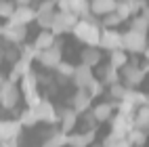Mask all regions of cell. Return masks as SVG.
Wrapping results in <instances>:
<instances>
[{
    "label": "cell",
    "instance_id": "1",
    "mask_svg": "<svg viewBox=\"0 0 149 147\" xmlns=\"http://www.w3.org/2000/svg\"><path fill=\"white\" fill-rule=\"evenodd\" d=\"M74 36L78 40H82L84 44H88L91 48L99 46V36H101V27L97 23H91L88 19H78V23L72 27Z\"/></svg>",
    "mask_w": 149,
    "mask_h": 147
},
{
    "label": "cell",
    "instance_id": "2",
    "mask_svg": "<svg viewBox=\"0 0 149 147\" xmlns=\"http://www.w3.org/2000/svg\"><path fill=\"white\" fill-rule=\"evenodd\" d=\"M19 93H23L27 107L36 109L38 103L42 101V99H40V95H38V78H36V74L29 72V74H25V76L21 78V88H19Z\"/></svg>",
    "mask_w": 149,
    "mask_h": 147
},
{
    "label": "cell",
    "instance_id": "3",
    "mask_svg": "<svg viewBox=\"0 0 149 147\" xmlns=\"http://www.w3.org/2000/svg\"><path fill=\"white\" fill-rule=\"evenodd\" d=\"M122 51L145 53L147 55V36L134 32V29H128L126 34H122Z\"/></svg>",
    "mask_w": 149,
    "mask_h": 147
},
{
    "label": "cell",
    "instance_id": "4",
    "mask_svg": "<svg viewBox=\"0 0 149 147\" xmlns=\"http://www.w3.org/2000/svg\"><path fill=\"white\" fill-rule=\"evenodd\" d=\"M78 23V17L76 15H72V13H53V23H51V32L53 36H59V34H65V32H69L74 25Z\"/></svg>",
    "mask_w": 149,
    "mask_h": 147
},
{
    "label": "cell",
    "instance_id": "5",
    "mask_svg": "<svg viewBox=\"0 0 149 147\" xmlns=\"http://www.w3.org/2000/svg\"><path fill=\"white\" fill-rule=\"evenodd\" d=\"M19 97H21L19 86L8 80H2V84H0V103H2V107H6V109L15 107L19 103Z\"/></svg>",
    "mask_w": 149,
    "mask_h": 147
},
{
    "label": "cell",
    "instance_id": "6",
    "mask_svg": "<svg viewBox=\"0 0 149 147\" xmlns=\"http://www.w3.org/2000/svg\"><path fill=\"white\" fill-rule=\"evenodd\" d=\"M99 46L105 48V51H120L122 48V34L116 32V29H101V36H99Z\"/></svg>",
    "mask_w": 149,
    "mask_h": 147
},
{
    "label": "cell",
    "instance_id": "7",
    "mask_svg": "<svg viewBox=\"0 0 149 147\" xmlns=\"http://www.w3.org/2000/svg\"><path fill=\"white\" fill-rule=\"evenodd\" d=\"M55 6H59L61 13H72V15H88V2L86 0H55Z\"/></svg>",
    "mask_w": 149,
    "mask_h": 147
},
{
    "label": "cell",
    "instance_id": "8",
    "mask_svg": "<svg viewBox=\"0 0 149 147\" xmlns=\"http://www.w3.org/2000/svg\"><path fill=\"white\" fill-rule=\"evenodd\" d=\"M38 61H40L44 67H57L59 63H61V44H53L51 48H46V51H40L36 55Z\"/></svg>",
    "mask_w": 149,
    "mask_h": 147
},
{
    "label": "cell",
    "instance_id": "9",
    "mask_svg": "<svg viewBox=\"0 0 149 147\" xmlns=\"http://www.w3.org/2000/svg\"><path fill=\"white\" fill-rule=\"evenodd\" d=\"M19 134H21V124L17 120H0V143L17 141Z\"/></svg>",
    "mask_w": 149,
    "mask_h": 147
},
{
    "label": "cell",
    "instance_id": "10",
    "mask_svg": "<svg viewBox=\"0 0 149 147\" xmlns=\"http://www.w3.org/2000/svg\"><path fill=\"white\" fill-rule=\"evenodd\" d=\"M36 116H38V122H46V124H55L59 120V114L55 109V105L51 101L42 99L36 107Z\"/></svg>",
    "mask_w": 149,
    "mask_h": 147
},
{
    "label": "cell",
    "instance_id": "11",
    "mask_svg": "<svg viewBox=\"0 0 149 147\" xmlns=\"http://www.w3.org/2000/svg\"><path fill=\"white\" fill-rule=\"evenodd\" d=\"M95 137H97V128H88L86 132H69L67 145L69 147H88V145H93Z\"/></svg>",
    "mask_w": 149,
    "mask_h": 147
},
{
    "label": "cell",
    "instance_id": "12",
    "mask_svg": "<svg viewBox=\"0 0 149 147\" xmlns=\"http://www.w3.org/2000/svg\"><path fill=\"white\" fill-rule=\"evenodd\" d=\"M72 78H74V84L80 88V91H86V86L91 84L93 80H95V76H93V70L88 65H78V67H74V74H72Z\"/></svg>",
    "mask_w": 149,
    "mask_h": 147
},
{
    "label": "cell",
    "instance_id": "13",
    "mask_svg": "<svg viewBox=\"0 0 149 147\" xmlns=\"http://www.w3.org/2000/svg\"><path fill=\"white\" fill-rule=\"evenodd\" d=\"M8 19H11L13 25H21V27H25L29 21H34V19H36V11H34V8H29V6H17Z\"/></svg>",
    "mask_w": 149,
    "mask_h": 147
},
{
    "label": "cell",
    "instance_id": "14",
    "mask_svg": "<svg viewBox=\"0 0 149 147\" xmlns=\"http://www.w3.org/2000/svg\"><path fill=\"white\" fill-rule=\"evenodd\" d=\"M132 128H134V124H132L130 118H124V116H120V114L111 118V132L118 134V137H122V139H124V137L130 132Z\"/></svg>",
    "mask_w": 149,
    "mask_h": 147
},
{
    "label": "cell",
    "instance_id": "15",
    "mask_svg": "<svg viewBox=\"0 0 149 147\" xmlns=\"http://www.w3.org/2000/svg\"><path fill=\"white\" fill-rule=\"evenodd\" d=\"M25 34H27V29L21 27V25H13V23L2 25V36L6 38L8 42H13V44L23 42V40H25Z\"/></svg>",
    "mask_w": 149,
    "mask_h": 147
},
{
    "label": "cell",
    "instance_id": "16",
    "mask_svg": "<svg viewBox=\"0 0 149 147\" xmlns=\"http://www.w3.org/2000/svg\"><path fill=\"white\" fill-rule=\"evenodd\" d=\"M120 78H124V80L128 82V88H130V86L141 84V82H143V78H145V74L141 72V67H136V65H124Z\"/></svg>",
    "mask_w": 149,
    "mask_h": 147
},
{
    "label": "cell",
    "instance_id": "17",
    "mask_svg": "<svg viewBox=\"0 0 149 147\" xmlns=\"http://www.w3.org/2000/svg\"><path fill=\"white\" fill-rule=\"evenodd\" d=\"M116 0H93L91 4H88V8L95 13V15H111V13H116Z\"/></svg>",
    "mask_w": 149,
    "mask_h": 147
},
{
    "label": "cell",
    "instance_id": "18",
    "mask_svg": "<svg viewBox=\"0 0 149 147\" xmlns=\"http://www.w3.org/2000/svg\"><path fill=\"white\" fill-rule=\"evenodd\" d=\"M55 44V36L48 32V29H42L40 34L36 36V40H34V48H36V53H40V51H46V48H51Z\"/></svg>",
    "mask_w": 149,
    "mask_h": 147
},
{
    "label": "cell",
    "instance_id": "19",
    "mask_svg": "<svg viewBox=\"0 0 149 147\" xmlns=\"http://www.w3.org/2000/svg\"><path fill=\"white\" fill-rule=\"evenodd\" d=\"M80 59H82V65H88L93 70L95 65L101 63V51L99 48H91V46H86L84 51L80 53Z\"/></svg>",
    "mask_w": 149,
    "mask_h": 147
},
{
    "label": "cell",
    "instance_id": "20",
    "mask_svg": "<svg viewBox=\"0 0 149 147\" xmlns=\"http://www.w3.org/2000/svg\"><path fill=\"white\" fill-rule=\"evenodd\" d=\"M59 118H61V132L63 134H69V132L74 130L76 122H78V114L74 109H63Z\"/></svg>",
    "mask_w": 149,
    "mask_h": 147
},
{
    "label": "cell",
    "instance_id": "21",
    "mask_svg": "<svg viewBox=\"0 0 149 147\" xmlns=\"http://www.w3.org/2000/svg\"><path fill=\"white\" fill-rule=\"evenodd\" d=\"M132 124H134V128L145 130V132H147V126H149V107H147V105L136 107L134 118H132Z\"/></svg>",
    "mask_w": 149,
    "mask_h": 147
},
{
    "label": "cell",
    "instance_id": "22",
    "mask_svg": "<svg viewBox=\"0 0 149 147\" xmlns=\"http://www.w3.org/2000/svg\"><path fill=\"white\" fill-rule=\"evenodd\" d=\"M111 111H113L111 103H99V105H95V109L91 114L95 118V122H107V120H111Z\"/></svg>",
    "mask_w": 149,
    "mask_h": 147
},
{
    "label": "cell",
    "instance_id": "23",
    "mask_svg": "<svg viewBox=\"0 0 149 147\" xmlns=\"http://www.w3.org/2000/svg\"><path fill=\"white\" fill-rule=\"evenodd\" d=\"M122 101L132 103L134 107H143V105H147V95L134 91V88H126V93H124V99H122Z\"/></svg>",
    "mask_w": 149,
    "mask_h": 147
},
{
    "label": "cell",
    "instance_id": "24",
    "mask_svg": "<svg viewBox=\"0 0 149 147\" xmlns=\"http://www.w3.org/2000/svg\"><path fill=\"white\" fill-rule=\"evenodd\" d=\"M91 107V97H88L86 91H78V95L74 97V111L76 114H82Z\"/></svg>",
    "mask_w": 149,
    "mask_h": 147
},
{
    "label": "cell",
    "instance_id": "25",
    "mask_svg": "<svg viewBox=\"0 0 149 147\" xmlns=\"http://www.w3.org/2000/svg\"><path fill=\"white\" fill-rule=\"evenodd\" d=\"M21 126H36L38 124V116H36V109H32V107H25V109L21 111V116H19L17 120Z\"/></svg>",
    "mask_w": 149,
    "mask_h": 147
},
{
    "label": "cell",
    "instance_id": "26",
    "mask_svg": "<svg viewBox=\"0 0 149 147\" xmlns=\"http://www.w3.org/2000/svg\"><path fill=\"white\" fill-rule=\"evenodd\" d=\"M109 65L113 67V70H122L124 65H128V57H126V51H111V61Z\"/></svg>",
    "mask_w": 149,
    "mask_h": 147
},
{
    "label": "cell",
    "instance_id": "27",
    "mask_svg": "<svg viewBox=\"0 0 149 147\" xmlns=\"http://www.w3.org/2000/svg\"><path fill=\"white\" fill-rule=\"evenodd\" d=\"M126 139L130 145H136V147H143L145 141H147V132L145 130H139V128H132L130 132L126 134Z\"/></svg>",
    "mask_w": 149,
    "mask_h": 147
},
{
    "label": "cell",
    "instance_id": "28",
    "mask_svg": "<svg viewBox=\"0 0 149 147\" xmlns=\"http://www.w3.org/2000/svg\"><path fill=\"white\" fill-rule=\"evenodd\" d=\"M63 145H67V134L63 132H55L42 143V147H63Z\"/></svg>",
    "mask_w": 149,
    "mask_h": 147
},
{
    "label": "cell",
    "instance_id": "29",
    "mask_svg": "<svg viewBox=\"0 0 149 147\" xmlns=\"http://www.w3.org/2000/svg\"><path fill=\"white\" fill-rule=\"evenodd\" d=\"M147 25H149V19H147V11H145L141 17H136L132 21L130 29H134V32H139V34H147Z\"/></svg>",
    "mask_w": 149,
    "mask_h": 147
},
{
    "label": "cell",
    "instance_id": "30",
    "mask_svg": "<svg viewBox=\"0 0 149 147\" xmlns=\"http://www.w3.org/2000/svg\"><path fill=\"white\" fill-rule=\"evenodd\" d=\"M103 82L101 84H109V86H111V84H118V80H120V74H118V70H113V67L111 65H107L105 67V72H103Z\"/></svg>",
    "mask_w": 149,
    "mask_h": 147
},
{
    "label": "cell",
    "instance_id": "31",
    "mask_svg": "<svg viewBox=\"0 0 149 147\" xmlns=\"http://www.w3.org/2000/svg\"><path fill=\"white\" fill-rule=\"evenodd\" d=\"M118 109H120V111H118L120 116H124V118H130V120H132V118H134V111H136V107H134L132 103H128V101H120Z\"/></svg>",
    "mask_w": 149,
    "mask_h": 147
},
{
    "label": "cell",
    "instance_id": "32",
    "mask_svg": "<svg viewBox=\"0 0 149 147\" xmlns=\"http://www.w3.org/2000/svg\"><path fill=\"white\" fill-rule=\"evenodd\" d=\"M124 93H126V86H124V84H120V82L109 86V95H111V99L122 101V99H124Z\"/></svg>",
    "mask_w": 149,
    "mask_h": 147
},
{
    "label": "cell",
    "instance_id": "33",
    "mask_svg": "<svg viewBox=\"0 0 149 147\" xmlns=\"http://www.w3.org/2000/svg\"><path fill=\"white\" fill-rule=\"evenodd\" d=\"M86 93H88V97H91V99H93V97H99V95L103 93V84L99 82V80H93L91 84L86 86Z\"/></svg>",
    "mask_w": 149,
    "mask_h": 147
},
{
    "label": "cell",
    "instance_id": "34",
    "mask_svg": "<svg viewBox=\"0 0 149 147\" xmlns=\"http://www.w3.org/2000/svg\"><path fill=\"white\" fill-rule=\"evenodd\" d=\"M13 11H15V6H13V2L11 0H0V17H11L13 15Z\"/></svg>",
    "mask_w": 149,
    "mask_h": 147
},
{
    "label": "cell",
    "instance_id": "35",
    "mask_svg": "<svg viewBox=\"0 0 149 147\" xmlns=\"http://www.w3.org/2000/svg\"><path fill=\"white\" fill-rule=\"evenodd\" d=\"M36 21L40 23L42 29H51V23H53V13H42V15H36Z\"/></svg>",
    "mask_w": 149,
    "mask_h": 147
},
{
    "label": "cell",
    "instance_id": "36",
    "mask_svg": "<svg viewBox=\"0 0 149 147\" xmlns=\"http://www.w3.org/2000/svg\"><path fill=\"white\" fill-rule=\"evenodd\" d=\"M57 72L61 74V78H72V74H74V65L72 63H59L57 65Z\"/></svg>",
    "mask_w": 149,
    "mask_h": 147
},
{
    "label": "cell",
    "instance_id": "37",
    "mask_svg": "<svg viewBox=\"0 0 149 147\" xmlns=\"http://www.w3.org/2000/svg\"><path fill=\"white\" fill-rule=\"evenodd\" d=\"M53 8H55V0H42V4L38 6L36 15H42V13H53Z\"/></svg>",
    "mask_w": 149,
    "mask_h": 147
},
{
    "label": "cell",
    "instance_id": "38",
    "mask_svg": "<svg viewBox=\"0 0 149 147\" xmlns=\"http://www.w3.org/2000/svg\"><path fill=\"white\" fill-rule=\"evenodd\" d=\"M118 23H122V19L118 17L116 13H111V15H105V27H111V25H118Z\"/></svg>",
    "mask_w": 149,
    "mask_h": 147
},
{
    "label": "cell",
    "instance_id": "39",
    "mask_svg": "<svg viewBox=\"0 0 149 147\" xmlns=\"http://www.w3.org/2000/svg\"><path fill=\"white\" fill-rule=\"evenodd\" d=\"M111 147H132V145H130V143H128V139H126V137H124V139H118V141H116V143H113Z\"/></svg>",
    "mask_w": 149,
    "mask_h": 147
},
{
    "label": "cell",
    "instance_id": "40",
    "mask_svg": "<svg viewBox=\"0 0 149 147\" xmlns=\"http://www.w3.org/2000/svg\"><path fill=\"white\" fill-rule=\"evenodd\" d=\"M15 2H17L19 6H29V2H32V0H15Z\"/></svg>",
    "mask_w": 149,
    "mask_h": 147
},
{
    "label": "cell",
    "instance_id": "41",
    "mask_svg": "<svg viewBox=\"0 0 149 147\" xmlns=\"http://www.w3.org/2000/svg\"><path fill=\"white\" fill-rule=\"evenodd\" d=\"M2 147H19V145H17V141H6V143H2Z\"/></svg>",
    "mask_w": 149,
    "mask_h": 147
},
{
    "label": "cell",
    "instance_id": "42",
    "mask_svg": "<svg viewBox=\"0 0 149 147\" xmlns=\"http://www.w3.org/2000/svg\"><path fill=\"white\" fill-rule=\"evenodd\" d=\"M0 36H2V25H0Z\"/></svg>",
    "mask_w": 149,
    "mask_h": 147
},
{
    "label": "cell",
    "instance_id": "43",
    "mask_svg": "<svg viewBox=\"0 0 149 147\" xmlns=\"http://www.w3.org/2000/svg\"><path fill=\"white\" fill-rule=\"evenodd\" d=\"M0 65H2V57H0Z\"/></svg>",
    "mask_w": 149,
    "mask_h": 147
},
{
    "label": "cell",
    "instance_id": "44",
    "mask_svg": "<svg viewBox=\"0 0 149 147\" xmlns=\"http://www.w3.org/2000/svg\"><path fill=\"white\" fill-rule=\"evenodd\" d=\"M0 147H2V143H0Z\"/></svg>",
    "mask_w": 149,
    "mask_h": 147
}]
</instances>
